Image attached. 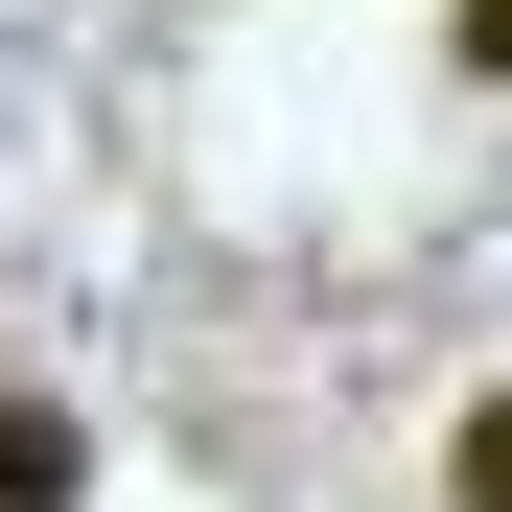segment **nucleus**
<instances>
[{"mask_svg": "<svg viewBox=\"0 0 512 512\" xmlns=\"http://www.w3.org/2000/svg\"><path fill=\"white\" fill-rule=\"evenodd\" d=\"M70 489H94V419L70 396H0V512H70Z\"/></svg>", "mask_w": 512, "mask_h": 512, "instance_id": "obj_1", "label": "nucleus"}, {"mask_svg": "<svg viewBox=\"0 0 512 512\" xmlns=\"http://www.w3.org/2000/svg\"><path fill=\"white\" fill-rule=\"evenodd\" d=\"M466 70H489V94H512V0H466Z\"/></svg>", "mask_w": 512, "mask_h": 512, "instance_id": "obj_3", "label": "nucleus"}, {"mask_svg": "<svg viewBox=\"0 0 512 512\" xmlns=\"http://www.w3.org/2000/svg\"><path fill=\"white\" fill-rule=\"evenodd\" d=\"M443 512H512V373H489V396L443 419Z\"/></svg>", "mask_w": 512, "mask_h": 512, "instance_id": "obj_2", "label": "nucleus"}]
</instances>
